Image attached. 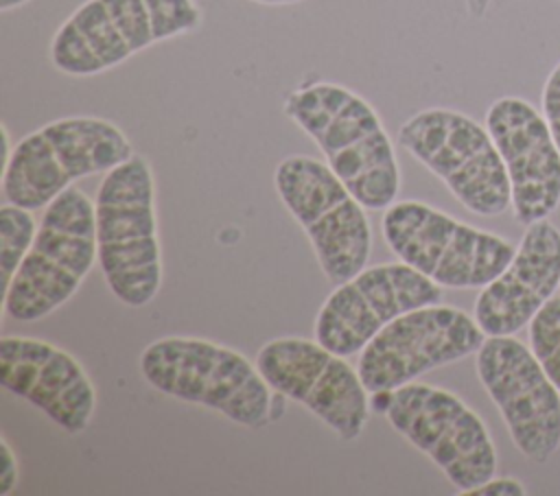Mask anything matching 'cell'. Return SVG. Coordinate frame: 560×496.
<instances>
[{
    "label": "cell",
    "mask_w": 560,
    "mask_h": 496,
    "mask_svg": "<svg viewBox=\"0 0 560 496\" xmlns=\"http://www.w3.org/2000/svg\"><path fill=\"white\" fill-rule=\"evenodd\" d=\"M282 111L368 210H387L396 201L400 166L394 142L363 96L341 83L313 81L291 90Z\"/></svg>",
    "instance_id": "cell-1"
},
{
    "label": "cell",
    "mask_w": 560,
    "mask_h": 496,
    "mask_svg": "<svg viewBox=\"0 0 560 496\" xmlns=\"http://www.w3.org/2000/svg\"><path fill=\"white\" fill-rule=\"evenodd\" d=\"M138 367L160 393L201 404L247 428H262L284 413L287 398L269 387L241 352L199 336H162L149 343Z\"/></svg>",
    "instance_id": "cell-2"
},
{
    "label": "cell",
    "mask_w": 560,
    "mask_h": 496,
    "mask_svg": "<svg viewBox=\"0 0 560 496\" xmlns=\"http://www.w3.org/2000/svg\"><path fill=\"white\" fill-rule=\"evenodd\" d=\"M94 212L98 267L109 291L129 308L151 304L162 286L151 162L133 153L105 173L94 197Z\"/></svg>",
    "instance_id": "cell-3"
},
{
    "label": "cell",
    "mask_w": 560,
    "mask_h": 496,
    "mask_svg": "<svg viewBox=\"0 0 560 496\" xmlns=\"http://www.w3.org/2000/svg\"><path fill=\"white\" fill-rule=\"evenodd\" d=\"M201 22L195 0H88L55 31L50 63L68 76H94Z\"/></svg>",
    "instance_id": "cell-4"
},
{
    "label": "cell",
    "mask_w": 560,
    "mask_h": 496,
    "mask_svg": "<svg viewBox=\"0 0 560 496\" xmlns=\"http://www.w3.org/2000/svg\"><path fill=\"white\" fill-rule=\"evenodd\" d=\"M133 146L125 131L98 116H68L15 142L2 166V197L39 210L77 179L109 173L127 162Z\"/></svg>",
    "instance_id": "cell-5"
},
{
    "label": "cell",
    "mask_w": 560,
    "mask_h": 496,
    "mask_svg": "<svg viewBox=\"0 0 560 496\" xmlns=\"http://www.w3.org/2000/svg\"><path fill=\"white\" fill-rule=\"evenodd\" d=\"M96 262L94 201L70 186L44 208L33 247L4 288V312L24 323L48 317L79 291Z\"/></svg>",
    "instance_id": "cell-6"
},
{
    "label": "cell",
    "mask_w": 560,
    "mask_h": 496,
    "mask_svg": "<svg viewBox=\"0 0 560 496\" xmlns=\"http://www.w3.org/2000/svg\"><path fill=\"white\" fill-rule=\"evenodd\" d=\"M398 144L472 214L499 216L512 205L501 153L486 125L470 116L448 107L422 109L400 125Z\"/></svg>",
    "instance_id": "cell-7"
},
{
    "label": "cell",
    "mask_w": 560,
    "mask_h": 496,
    "mask_svg": "<svg viewBox=\"0 0 560 496\" xmlns=\"http://www.w3.org/2000/svg\"><path fill=\"white\" fill-rule=\"evenodd\" d=\"M392 253L442 288H483L512 260L516 247L466 225L422 201H394L381 221Z\"/></svg>",
    "instance_id": "cell-8"
},
{
    "label": "cell",
    "mask_w": 560,
    "mask_h": 496,
    "mask_svg": "<svg viewBox=\"0 0 560 496\" xmlns=\"http://www.w3.org/2000/svg\"><path fill=\"white\" fill-rule=\"evenodd\" d=\"M273 186L311 240L328 282L341 284L368 267L372 227L365 205L322 160L289 155L273 170Z\"/></svg>",
    "instance_id": "cell-9"
},
{
    "label": "cell",
    "mask_w": 560,
    "mask_h": 496,
    "mask_svg": "<svg viewBox=\"0 0 560 496\" xmlns=\"http://www.w3.org/2000/svg\"><path fill=\"white\" fill-rule=\"evenodd\" d=\"M411 446L427 454L457 494H468L497 474V450L486 422L453 391L409 382L392 393L385 413Z\"/></svg>",
    "instance_id": "cell-10"
},
{
    "label": "cell",
    "mask_w": 560,
    "mask_h": 496,
    "mask_svg": "<svg viewBox=\"0 0 560 496\" xmlns=\"http://www.w3.org/2000/svg\"><path fill=\"white\" fill-rule=\"evenodd\" d=\"M254 363L273 391L304 404L343 441L363 433L372 413L370 391L346 356L319 341L278 336L258 350Z\"/></svg>",
    "instance_id": "cell-11"
},
{
    "label": "cell",
    "mask_w": 560,
    "mask_h": 496,
    "mask_svg": "<svg viewBox=\"0 0 560 496\" xmlns=\"http://www.w3.org/2000/svg\"><path fill=\"white\" fill-rule=\"evenodd\" d=\"M486 332L468 312L429 304L387 323L357 358V371L372 391H394L422 374L477 354Z\"/></svg>",
    "instance_id": "cell-12"
},
{
    "label": "cell",
    "mask_w": 560,
    "mask_h": 496,
    "mask_svg": "<svg viewBox=\"0 0 560 496\" xmlns=\"http://www.w3.org/2000/svg\"><path fill=\"white\" fill-rule=\"evenodd\" d=\"M475 367L516 450L534 463H547L560 448V391L532 347L514 334L486 336Z\"/></svg>",
    "instance_id": "cell-13"
},
{
    "label": "cell",
    "mask_w": 560,
    "mask_h": 496,
    "mask_svg": "<svg viewBox=\"0 0 560 496\" xmlns=\"http://www.w3.org/2000/svg\"><path fill=\"white\" fill-rule=\"evenodd\" d=\"M440 302L442 286L405 262L365 267L324 299L315 317V341L339 356H352L396 317Z\"/></svg>",
    "instance_id": "cell-14"
},
{
    "label": "cell",
    "mask_w": 560,
    "mask_h": 496,
    "mask_svg": "<svg viewBox=\"0 0 560 496\" xmlns=\"http://www.w3.org/2000/svg\"><path fill=\"white\" fill-rule=\"evenodd\" d=\"M512 186V212L523 225L547 219L560 205V151L549 125L529 101L501 96L483 120Z\"/></svg>",
    "instance_id": "cell-15"
},
{
    "label": "cell",
    "mask_w": 560,
    "mask_h": 496,
    "mask_svg": "<svg viewBox=\"0 0 560 496\" xmlns=\"http://www.w3.org/2000/svg\"><path fill=\"white\" fill-rule=\"evenodd\" d=\"M0 385L70 435L83 433L96 411V389L88 371L70 352L44 339H0Z\"/></svg>",
    "instance_id": "cell-16"
},
{
    "label": "cell",
    "mask_w": 560,
    "mask_h": 496,
    "mask_svg": "<svg viewBox=\"0 0 560 496\" xmlns=\"http://www.w3.org/2000/svg\"><path fill=\"white\" fill-rule=\"evenodd\" d=\"M560 286V229L540 219L525 234L508 267L475 299L472 317L486 336H510L529 326Z\"/></svg>",
    "instance_id": "cell-17"
},
{
    "label": "cell",
    "mask_w": 560,
    "mask_h": 496,
    "mask_svg": "<svg viewBox=\"0 0 560 496\" xmlns=\"http://www.w3.org/2000/svg\"><path fill=\"white\" fill-rule=\"evenodd\" d=\"M37 227L39 223L35 221L33 210L9 201L0 208V269L4 288L11 284L18 267L33 247Z\"/></svg>",
    "instance_id": "cell-18"
},
{
    "label": "cell",
    "mask_w": 560,
    "mask_h": 496,
    "mask_svg": "<svg viewBox=\"0 0 560 496\" xmlns=\"http://www.w3.org/2000/svg\"><path fill=\"white\" fill-rule=\"evenodd\" d=\"M529 347L560 391V297H551L529 321Z\"/></svg>",
    "instance_id": "cell-19"
},
{
    "label": "cell",
    "mask_w": 560,
    "mask_h": 496,
    "mask_svg": "<svg viewBox=\"0 0 560 496\" xmlns=\"http://www.w3.org/2000/svg\"><path fill=\"white\" fill-rule=\"evenodd\" d=\"M540 111L549 125V131L553 135V142L560 151V61L553 66L549 72L545 85H542V96H540Z\"/></svg>",
    "instance_id": "cell-20"
},
{
    "label": "cell",
    "mask_w": 560,
    "mask_h": 496,
    "mask_svg": "<svg viewBox=\"0 0 560 496\" xmlns=\"http://www.w3.org/2000/svg\"><path fill=\"white\" fill-rule=\"evenodd\" d=\"M20 481V468L18 457L9 444L7 437L0 439V494L9 496L18 487Z\"/></svg>",
    "instance_id": "cell-21"
},
{
    "label": "cell",
    "mask_w": 560,
    "mask_h": 496,
    "mask_svg": "<svg viewBox=\"0 0 560 496\" xmlns=\"http://www.w3.org/2000/svg\"><path fill=\"white\" fill-rule=\"evenodd\" d=\"M527 489L523 487L521 481L510 479V476H492L479 487L470 489L466 496H525Z\"/></svg>",
    "instance_id": "cell-22"
},
{
    "label": "cell",
    "mask_w": 560,
    "mask_h": 496,
    "mask_svg": "<svg viewBox=\"0 0 560 496\" xmlns=\"http://www.w3.org/2000/svg\"><path fill=\"white\" fill-rule=\"evenodd\" d=\"M26 2H31V0H0V11H2V13H9V11H13V9L24 7Z\"/></svg>",
    "instance_id": "cell-23"
},
{
    "label": "cell",
    "mask_w": 560,
    "mask_h": 496,
    "mask_svg": "<svg viewBox=\"0 0 560 496\" xmlns=\"http://www.w3.org/2000/svg\"><path fill=\"white\" fill-rule=\"evenodd\" d=\"M258 4H295V2H304V0H252Z\"/></svg>",
    "instance_id": "cell-24"
}]
</instances>
